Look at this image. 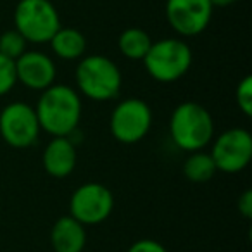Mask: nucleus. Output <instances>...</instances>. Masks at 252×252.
I'll list each match as a JSON object with an SVG mask.
<instances>
[{"mask_svg":"<svg viewBox=\"0 0 252 252\" xmlns=\"http://www.w3.org/2000/svg\"><path fill=\"white\" fill-rule=\"evenodd\" d=\"M76 85L87 98L105 102L121 92L123 76L118 64L105 56L81 57L76 67Z\"/></svg>","mask_w":252,"mask_h":252,"instance_id":"nucleus-3","label":"nucleus"},{"mask_svg":"<svg viewBox=\"0 0 252 252\" xmlns=\"http://www.w3.org/2000/svg\"><path fill=\"white\" fill-rule=\"evenodd\" d=\"M169 135L182 151H202L214 137L213 116L197 102H182L176 105L169 119Z\"/></svg>","mask_w":252,"mask_h":252,"instance_id":"nucleus-2","label":"nucleus"},{"mask_svg":"<svg viewBox=\"0 0 252 252\" xmlns=\"http://www.w3.org/2000/svg\"><path fill=\"white\" fill-rule=\"evenodd\" d=\"M50 244L56 252H81L87 245V230L73 216H63L50 230Z\"/></svg>","mask_w":252,"mask_h":252,"instance_id":"nucleus-13","label":"nucleus"},{"mask_svg":"<svg viewBox=\"0 0 252 252\" xmlns=\"http://www.w3.org/2000/svg\"><path fill=\"white\" fill-rule=\"evenodd\" d=\"M35 112L43 131L52 137H69L80 125L81 98L74 88L54 83L42 92Z\"/></svg>","mask_w":252,"mask_h":252,"instance_id":"nucleus-1","label":"nucleus"},{"mask_svg":"<svg viewBox=\"0 0 252 252\" xmlns=\"http://www.w3.org/2000/svg\"><path fill=\"white\" fill-rule=\"evenodd\" d=\"M235 98H237V105L245 116L252 114V78L245 76L244 80L238 83L237 92H235Z\"/></svg>","mask_w":252,"mask_h":252,"instance_id":"nucleus-19","label":"nucleus"},{"mask_svg":"<svg viewBox=\"0 0 252 252\" xmlns=\"http://www.w3.org/2000/svg\"><path fill=\"white\" fill-rule=\"evenodd\" d=\"M14 64L18 81L30 90L43 92L56 83V63L40 50H26Z\"/></svg>","mask_w":252,"mask_h":252,"instance_id":"nucleus-11","label":"nucleus"},{"mask_svg":"<svg viewBox=\"0 0 252 252\" xmlns=\"http://www.w3.org/2000/svg\"><path fill=\"white\" fill-rule=\"evenodd\" d=\"M16 83H18V78H16L14 61L7 59L5 56L0 54V97L7 95L14 88Z\"/></svg>","mask_w":252,"mask_h":252,"instance_id":"nucleus-18","label":"nucleus"},{"mask_svg":"<svg viewBox=\"0 0 252 252\" xmlns=\"http://www.w3.org/2000/svg\"><path fill=\"white\" fill-rule=\"evenodd\" d=\"M49 43L52 47V52L63 61H78L87 52V38L76 28L61 26Z\"/></svg>","mask_w":252,"mask_h":252,"instance_id":"nucleus-14","label":"nucleus"},{"mask_svg":"<svg viewBox=\"0 0 252 252\" xmlns=\"http://www.w3.org/2000/svg\"><path fill=\"white\" fill-rule=\"evenodd\" d=\"M26 40L18 30H9V32L0 35V54L7 59L16 61L26 52Z\"/></svg>","mask_w":252,"mask_h":252,"instance_id":"nucleus-17","label":"nucleus"},{"mask_svg":"<svg viewBox=\"0 0 252 252\" xmlns=\"http://www.w3.org/2000/svg\"><path fill=\"white\" fill-rule=\"evenodd\" d=\"M211 158L216 171L235 175L244 171L252 159V137L244 128H230L214 140Z\"/></svg>","mask_w":252,"mask_h":252,"instance_id":"nucleus-9","label":"nucleus"},{"mask_svg":"<svg viewBox=\"0 0 252 252\" xmlns=\"http://www.w3.org/2000/svg\"><path fill=\"white\" fill-rule=\"evenodd\" d=\"M152 45V40L147 32L140 28H128L119 35L118 47L119 52L130 61H144L149 49Z\"/></svg>","mask_w":252,"mask_h":252,"instance_id":"nucleus-15","label":"nucleus"},{"mask_svg":"<svg viewBox=\"0 0 252 252\" xmlns=\"http://www.w3.org/2000/svg\"><path fill=\"white\" fill-rule=\"evenodd\" d=\"M40 123L35 107L26 102H11L0 111V135L14 149H28L40 137Z\"/></svg>","mask_w":252,"mask_h":252,"instance_id":"nucleus-7","label":"nucleus"},{"mask_svg":"<svg viewBox=\"0 0 252 252\" xmlns=\"http://www.w3.org/2000/svg\"><path fill=\"white\" fill-rule=\"evenodd\" d=\"M61 28L59 12L50 0H19L14 11V30L26 42H50Z\"/></svg>","mask_w":252,"mask_h":252,"instance_id":"nucleus-5","label":"nucleus"},{"mask_svg":"<svg viewBox=\"0 0 252 252\" xmlns=\"http://www.w3.org/2000/svg\"><path fill=\"white\" fill-rule=\"evenodd\" d=\"M152 126V111L142 98L130 97L114 107L109 121L112 137L126 145L144 140Z\"/></svg>","mask_w":252,"mask_h":252,"instance_id":"nucleus-6","label":"nucleus"},{"mask_svg":"<svg viewBox=\"0 0 252 252\" xmlns=\"http://www.w3.org/2000/svg\"><path fill=\"white\" fill-rule=\"evenodd\" d=\"M142 63L156 81L173 83L189 73L192 66V49L180 38H162L152 42Z\"/></svg>","mask_w":252,"mask_h":252,"instance_id":"nucleus-4","label":"nucleus"},{"mask_svg":"<svg viewBox=\"0 0 252 252\" xmlns=\"http://www.w3.org/2000/svg\"><path fill=\"white\" fill-rule=\"evenodd\" d=\"M211 0H166V19L182 36H197L213 18Z\"/></svg>","mask_w":252,"mask_h":252,"instance_id":"nucleus-10","label":"nucleus"},{"mask_svg":"<svg viewBox=\"0 0 252 252\" xmlns=\"http://www.w3.org/2000/svg\"><path fill=\"white\" fill-rule=\"evenodd\" d=\"M114 197L107 187L97 182H88L78 187L69 200V216L83 226H94L111 216Z\"/></svg>","mask_w":252,"mask_h":252,"instance_id":"nucleus-8","label":"nucleus"},{"mask_svg":"<svg viewBox=\"0 0 252 252\" xmlns=\"http://www.w3.org/2000/svg\"><path fill=\"white\" fill-rule=\"evenodd\" d=\"M42 162L52 178H66L76 168V147L67 137H54L43 151Z\"/></svg>","mask_w":252,"mask_h":252,"instance_id":"nucleus-12","label":"nucleus"},{"mask_svg":"<svg viewBox=\"0 0 252 252\" xmlns=\"http://www.w3.org/2000/svg\"><path fill=\"white\" fill-rule=\"evenodd\" d=\"M235 2H238V0H211L213 7H230Z\"/></svg>","mask_w":252,"mask_h":252,"instance_id":"nucleus-22","label":"nucleus"},{"mask_svg":"<svg viewBox=\"0 0 252 252\" xmlns=\"http://www.w3.org/2000/svg\"><path fill=\"white\" fill-rule=\"evenodd\" d=\"M237 207H238V213H240L245 220H251L252 218V190L251 189H247L238 197Z\"/></svg>","mask_w":252,"mask_h":252,"instance_id":"nucleus-21","label":"nucleus"},{"mask_svg":"<svg viewBox=\"0 0 252 252\" xmlns=\"http://www.w3.org/2000/svg\"><path fill=\"white\" fill-rule=\"evenodd\" d=\"M128 252H168L166 247L159 242L152 240V238H142V240L135 242Z\"/></svg>","mask_w":252,"mask_h":252,"instance_id":"nucleus-20","label":"nucleus"},{"mask_svg":"<svg viewBox=\"0 0 252 252\" xmlns=\"http://www.w3.org/2000/svg\"><path fill=\"white\" fill-rule=\"evenodd\" d=\"M216 166L209 152H192L183 162V175L192 183H206L216 175Z\"/></svg>","mask_w":252,"mask_h":252,"instance_id":"nucleus-16","label":"nucleus"}]
</instances>
